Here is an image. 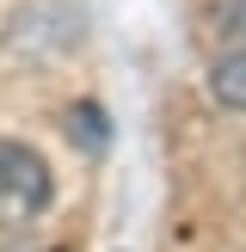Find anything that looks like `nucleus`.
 <instances>
[{"mask_svg": "<svg viewBox=\"0 0 246 252\" xmlns=\"http://www.w3.org/2000/svg\"><path fill=\"white\" fill-rule=\"evenodd\" d=\"M56 197V179H49V160L25 142H6L0 135V228H25L37 221Z\"/></svg>", "mask_w": 246, "mask_h": 252, "instance_id": "1", "label": "nucleus"}, {"mask_svg": "<svg viewBox=\"0 0 246 252\" xmlns=\"http://www.w3.org/2000/svg\"><path fill=\"white\" fill-rule=\"evenodd\" d=\"M209 86H215V98H221L228 111H240V105H246V93H240V43H234L228 56L215 62V80H209Z\"/></svg>", "mask_w": 246, "mask_h": 252, "instance_id": "2", "label": "nucleus"}]
</instances>
